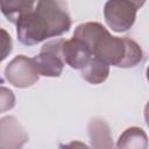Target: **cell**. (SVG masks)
<instances>
[{
    "mask_svg": "<svg viewBox=\"0 0 149 149\" xmlns=\"http://www.w3.org/2000/svg\"><path fill=\"white\" fill-rule=\"evenodd\" d=\"M73 37L81 40L93 56L104 64L119 68H133L142 59V49L129 38L112 36L98 22H86L77 27Z\"/></svg>",
    "mask_w": 149,
    "mask_h": 149,
    "instance_id": "6da1fadb",
    "label": "cell"
},
{
    "mask_svg": "<svg viewBox=\"0 0 149 149\" xmlns=\"http://www.w3.org/2000/svg\"><path fill=\"white\" fill-rule=\"evenodd\" d=\"M70 26L71 19L66 12V2L63 1H37L16 21L17 37L26 45L62 35Z\"/></svg>",
    "mask_w": 149,
    "mask_h": 149,
    "instance_id": "7a4b0ae2",
    "label": "cell"
},
{
    "mask_svg": "<svg viewBox=\"0 0 149 149\" xmlns=\"http://www.w3.org/2000/svg\"><path fill=\"white\" fill-rule=\"evenodd\" d=\"M144 1H107L104 9V15L107 24L115 31L128 30L136 17L137 9Z\"/></svg>",
    "mask_w": 149,
    "mask_h": 149,
    "instance_id": "3957f363",
    "label": "cell"
},
{
    "mask_svg": "<svg viewBox=\"0 0 149 149\" xmlns=\"http://www.w3.org/2000/svg\"><path fill=\"white\" fill-rule=\"evenodd\" d=\"M64 40H56L44 44L40 55L33 58L38 74L58 77L63 70L64 61L62 57V44Z\"/></svg>",
    "mask_w": 149,
    "mask_h": 149,
    "instance_id": "277c9868",
    "label": "cell"
},
{
    "mask_svg": "<svg viewBox=\"0 0 149 149\" xmlns=\"http://www.w3.org/2000/svg\"><path fill=\"white\" fill-rule=\"evenodd\" d=\"M7 79L17 87H27L38 79V72L35 68L33 58L24 56L15 57L5 70Z\"/></svg>",
    "mask_w": 149,
    "mask_h": 149,
    "instance_id": "5b68a950",
    "label": "cell"
},
{
    "mask_svg": "<svg viewBox=\"0 0 149 149\" xmlns=\"http://www.w3.org/2000/svg\"><path fill=\"white\" fill-rule=\"evenodd\" d=\"M62 57L68 65L79 70H84L94 58L90 48L77 37L63 42Z\"/></svg>",
    "mask_w": 149,
    "mask_h": 149,
    "instance_id": "8992f818",
    "label": "cell"
},
{
    "mask_svg": "<svg viewBox=\"0 0 149 149\" xmlns=\"http://www.w3.org/2000/svg\"><path fill=\"white\" fill-rule=\"evenodd\" d=\"M28 135L14 116L0 120V149H21Z\"/></svg>",
    "mask_w": 149,
    "mask_h": 149,
    "instance_id": "52a82bcc",
    "label": "cell"
},
{
    "mask_svg": "<svg viewBox=\"0 0 149 149\" xmlns=\"http://www.w3.org/2000/svg\"><path fill=\"white\" fill-rule=\"evenodd\" d=\"M88 134L93 149H114L109 128L104 120H92L88 125Z\"/></svg>",
    "mask_w": 149,
    "mask_h": 149,
    "instance_id": "ba28073f",
    "label": "cell"
},
{
    "mask_svg": "<svg viewBox=\"0 0 149 149\" xmlns=\"http://www.w3.org/2000/svg\"><path fill=\"white\" fill-rule=\"evenodd\" d=\"M147 135L141 128H128L118 141V149H147Z\"/></svg>",
    "mask_w": 149,
    "mask_h": 149,
    "instance_id": "9c48e42d",
    "label": "cell"
},
{
    "mask_svg": "<svg viewBox=\"0 0 149 149\" xmlns=\"http://www.w3.org/2000/svg\"><path fill=\"white\" fill-rule=\"evenodd\" d=\"M108 72V66L104 64L100 59L94 57L93 61L84 70H81V77L92 84H99L107 78Z\"/></svg>",
    "mask_w": 149,
    "mask_h": 149,
    "instance_id": "30bf717a",
    "label": "cell"
},
{
    "mask_svg": "<svg viewBox=\"0 0 149 149\" xmlns=\"http://www.w3.org/2000/svg\"><path fill=\"white\" fill-rule=\"evenodd\" d=\"M35 2L31 1H0V9L3 15L13 23H16L19 17L28 9H30Z\"/></svg>",
    "mask_w": 149,
    "mask_h": 149,
    "instance_id": "8fae6325",
    "label": "cell"
},
{
    "mask_svg": "<svg viewBox=\"0 0 149 149\" xmlns=\"http://www.w3.org/2000/svg\"><path fill=\"white\" fill-rule=\"evenodd\" d=\"M12 51L10 35L2 28H0V62H2Z\"/></svg>",
    "mask_w": 149,
    "mask_h": 149,
    "instance_id": "7c38bea8",
    "label": "cell"
},
{
    "mask_svg": "<svg viewBox=\"0 0 149 149\" xmlns=\"http://www.w3.org/2000/svg\"><path fill=\"white\" fill-rule=\"evenodd\" d=\"M15 98L10 90L6 87H0V113L10 109L14 106Z\"/></svg>",
    "mask_w": 149,
    "mask_h": 149,
    "instance_id": "4fadbf2b",
    "label": "cell"
},
{
    "mask_svg": "<svg viewBox=\"0 0 149 149\" xmlns=\"http://www.w3.org/2000/svg\"><path fill=\"white\" fill-rule=\"evenodd\" d=\"M61 149H88V147L79 141H73V142H70L68 144H61L59 146Z\"/></svg>",
    "mask_w": 149,
    "mask_h": 149,
    "instance_id": "5bb4252c",
    "label": "cell"
}]
</instances>
